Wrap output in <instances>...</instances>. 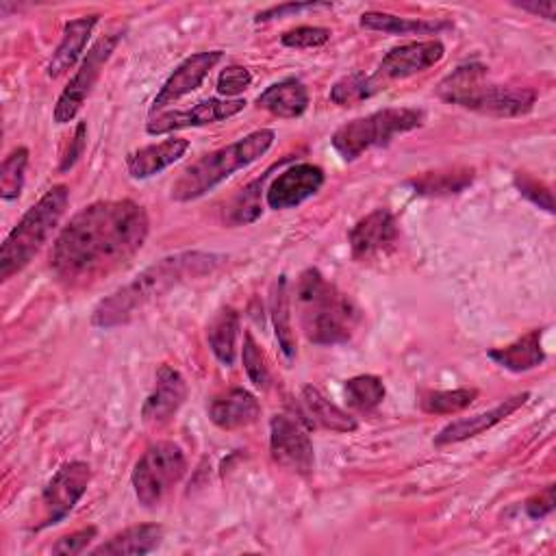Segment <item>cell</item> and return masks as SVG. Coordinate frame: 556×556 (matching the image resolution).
Returning <instances> with one entry per match:
<instances>
[{
    "label": "cell",
    "mask_w": 556,
    "mask_h": 556,
    "mask_svg": "<svg viewBox=\"0 0 556 556\" xmlns=\"http://www.w3.org/2000/svg\"><path fill=\"white\" fill-rule=\"evenodd\" d=\"M148 232V213L135 200L91 202L54 239L50 267L67 285L98 280L128 263L146 243Z\"/></svg>",
    "instance_id": "1"
},
{
    "label": "cell",
    "mask_w": 556,
    "mask_h": 556,
    "mask_svg": "<svg viewBox=\"0 0 556 556\" xmlns=\"http://www.w3.org/2000/svg\"><path fill=\"white\" fill-rule=\"evenodd\" d=\"M224 261V254L200 250L167 254L137 274L130 282L102 298L91 311V326L102 330L124 326L169 289L182 285L189 278H200L215 271Z\"/></svg>",
    "instance_id": "2"
},
{
    "label": "cell",
    "mask_w": 556,
    "mask_h": 556,
    "mask_svg": "<svg viewBox=\"0 0 556 556\" xmlns=\"http://www.w3.org/2000/svg\"><path fill=\"white\" fill-rule=\"evenodd\" d=\"M295 308L304 337L317 345L348 343L361 321V311L352 298L328 282L317 267L300 274Z\"/></svg>",
    "instance_id": "3"
},
{
    "label": "cell",
    "mask_w": 556,
    "mask_h": 556,
    "mask_svg": "<svg viewBox=\"0 0 556 556\" xmlns=\"http://www.w3.org/2000/svg\"><path fill=\"white\" fill-rule=\"evenodd\" d=\"M437 96L447 104L493 117L526 115L536 100V93L528 87L489 80V72L482 63H465L452 70V74L437 85Z\"/></svg>",
    "instance_id": "4"
},
{
    "label": "cell",
    "mask_w": 556,
    "mask_h": 556,
    "mask_svg": "<svg viewBox=\"0 0 556 556\" xmlns=\"http://www.w3.org/2000/svg\"><path fill=\"white\" fill-rule=\"evenodd\" d=\"M276 132L271 128H258L241 139L226 143L213 152L202 154L189 163L172 185V200L191 202L213 191L219 182L230 178L235 172L245 169L258 161L274 143Z\"/></svg>",
    "instance_id": "5"
},
{
    "label": "cell",
    "mask_w": 556,
    "mask_h": 556,
    "mask_svg": "<svg viewBox=\"0 0 556 556\" xmlns=\"http://www.w3.org/2000/svg\"><path fill=\"white\" fill-rule=\"evenodd\" d=\"M67 202L70 189L65 185H54L22 215L0 248L2 282L22 271L43 248V243H48L67 208Z\"/></svg>",
    "instance_id": "6"
},
{
    "label": "cell",
    "mask_w": 556,
    "mask_h": 556,
    "mask_svg": "<svg viewBox=\"0 0 556 556\" xmlns=\"http://www.w3.org/2000/svg\"><path fill=\"white\" fill-rule=\"evenodd\" d=\"M426 122V111L417 106H387L369 115L350 119L332 132V148L343 161H356L371 148H382L393 137L410 132Z\"/></svg>",
    "instance_id": "7"
},
{
    "label": "cell",
    "mask_w": 556,
    "mask_h": 556,
    "mask_svg": "<svg viewBox=\"0 0 556 556\" xmlns=\"http://www.w3.org/2000/svg\"><path fill=\"white\" fill-rule=\"evenodd\" d=\"M185 471L187 458L180 445L174 441H156L148 445L130 473L137 502L143 508L159 506L163 497L182 480Z\"/></svg>",
    "instance_id": "8"
},
{
    "label": "cell",
    "mask_w": 556,
    "mask_h": 556,
    "mask_svg": "<svg viewBox=\"0 0 556 556\" xmlns=\"http://www.w3.org/2000/svg\"><path fill=\"white\" fill-rule=\"evenodd\" d=\"M122 37H124V28H117L113 33L102 35L100 39H96L91 43V48L83 56L78 70L74 72V76L67 80L65 89L56 98V104H54V111H52V117H54L56 124H67L78 115L85 100L93 91L106 61L111 59L117 43L122 41Z\"/></svg>",
    "instance_id": "9"
},
{
    "label": "cell",
    "mask_w": 556,
    "mask_h": 556,
    "mask_svg": "<svg viewBox=\"0 0 556 556\" xmlns=\"http://www.w3.org/2000/svg\"><path fill=\"white\" fill-rule=\"evenodd\" d=\"M89 480L91 467L85 460L63 463L41 491V521L35 526V530H43L63 521L85 495Z\"/></svg>",
    "instance_id": "10"
},
{
    "label": "cell",
    "mask_w": 556,
    "mask_h": 556,
    "mask_svg": "<svg viewBox=\"0 0 556 556\" xmlns=\"http://www.w3.org/2000/svg\"><path fill=\"white\" fill-rule=\"evenodd\" d=\"M269 454L276 465L308 476L315 469V452L302 417L276 413L269 419Z\"/></svg>",
    "instance_id": "11"
},
{
    "label": "cell",
    "mask_w": 556,
    "mask_h": 556,
    "mask_svg": "<svg viewBox=\"0 0 556 556\" xmlns=\"http://www.w3.org/2000/svg\"><path fill=\"white\" fill-rule=\"evenodd\" d=\"M400 228L397 219L389 208H374L361 217L350 230V252L358 263L384 258L397 245Z\"/></svg>",
    "instance_id": "12"
},
{
    "label": "cell",
    "mask_w": 556,
    "mask_h": 556,
    "mask_svg": "<svg viewBox=\"0 0 556 556\" xmlns=\"http://www.w3.org/2000/svg\"><path fill=\"white\" fill-rule=\"evenodd\" d=\"M445 56V46L439 39H419L393 46L382 61L378 63L376 72L371 74L382 87L391 80H402L426 72L428 67L437 65Z\"/></svg>",
    "instance_id": "13"
},
{
    "label": "cell",
    "mask_w": 556,
    "mask_h": 556,
    "mask_svg": "<svg viewBox=\"0 0 556 556\" xmlns=\"http://www.w3.org/2000/svg\"><path fill=\"white\" fill-rule=\"evenodd\" d=\"M243 109H245V100H241V98H237V100L204 98V100H198L189 109L167 111V113H161L156 117H150L148 124H146V132L148 135H167V132L182 130V128L206 126V124H213V122L228 119V117L241 113Z\"/></svg>",
    "instance_id": "14"
},
{
    "label": "cell",
    "mask_w": 556,
    "mask_h": 556,
    "mask_svg": "<svg viewBox=\"0 0 556 556\" xmlns=\"http://www.w3.org/2000/svg\"><path fill=\"white\" fill-rule=\"evenodd\" d=\"M224 59L222 50H204V52H195L189 54L187 59H182L174 72L165 78V83L161 85L159 93L154 96L152 104H150V113H159L165 106L178 102L180 98H185L187 93L195 91L202 80L208 76V72Z\"/></svg>",
    "instance_id": "15"
},
{
    "label": "cell",
    "mask_w": 556,
    "mask_h": 556,
    "mask_svg": "<svg viewBox=\"0 0 556 556\" xmlns=\"http://www.w3.org/2000/svg\"><path fill=\"white\" fill-rule=\"evenodd\" d=\"M324 185V169L313 163H295L282 169L265 191V202L274 211L300 206Z\"/></svg>",
    "instance_id": "16"
},
{
    "label": "cell",
    "mask_w": 556,
    "mask_h": 556,
    "mask_svg": "<svg viewBox=\"0 0 556 556\" xmlns=\"http://www.w3.org/2000/svg\"><path fill=\"white\" fill-rule=\"evenodd\" d=\"M530 393L523 391V393H515L502 402H497L495 406H491L489 410H480L476 415H469V417H460V419H454L450 424H445L437 437H434V445H450V443H460V441H467L471 437H478L486 430H491L493 426L502 424L506 417H510L517 408H521L526 402H528Z\"/></svg>",
    "instance_id": "17"
},
{
    "label": "cell",
    "mask_w": 556,
    "mask_h": 556,
    "mask_svg": "<svg viewBox=\"0 0 556 556\" xmlns=\"http://www.w3.org/2000/svg\"><path fill=\"white\" fill-rule=\"evenodd\" d=\"M185 400H187V382L182 374L172 365H161L156 369L154 387L141 406V419L154 426L165 424L178 413Z\"/></svg>",
    "instance_id": "18"
},
{
    "label": "cell",
    "mask_w": 556,
    "mask_h": 556,
    "mask_svg": "<svg viewBox=\"0 0 556 556\" xmlns=\"http://www.w3.org/2000/svg\"><path fill=\"white\" fill-rule=\"evenodd\" d=\"M206 413L217 428L237 430L254 424L261 417V404L248 389L232 387L211 397Z\"/></svg>",
    "instance_id": "19"
},
{
    "label": "cell",
    "mask_w": 556,
    "mask_h": 556,
    "mask_svg": "<svg viewBox=\"0 0 556 556\" xmlns=\"http://www.w3.org/2000/svg\"><path fill=\"white\" fill-rule=\"evenodd\" d=\"M98 20H100V15L91 13V15L67 20L63 24L61 41L56 43V48H54V52L48 61V67H46L48 78H59L61 74H65L67 70H72L76 65V61L80 59Z\"/></svg>",
    "instance_id": "20"
},
{
    "label": "cell",
    "mask_w": 556,
    "mask_h": 556,
    "mask_svg": "<svg viewBox=\"0 0 556 556\" xmlns=\"http://www.w3.org/2000/svg\"><path fill=\"white\" fill-rule=\"evenodd\" d=\"M189 146L191 143L185 137H167L159 143L143 146L126 156V172L135 180L150 178L180 161L187 154Z\"/></svg>",
    "instance_id": "21"
},
{
    "label": "cell",
    "mask_w": 556,
    "mask_h": 556,
    "mask_svg": "<svg viewBox=\"0 0 556 556\" xmlns=\"http://www.w3.org/2000/svg\"><path fill=\"white\" fill-rule=\"evenodd\" d=\"M163 541V528L159 523H137L122 532H115L104 543L89 549L91 556H143L154 552Z\"/></svg>",
    "instance_id": "22"
},
{
    "label": "cell",
    "mask_w": 556,
    "mask_h": 556,
    "mask_svg": "<svg viewBox=\"0 0 556 556\" xmlns=\"http://www.w3.org/2000/svg\"><path fill=\"white\" fill-rule=\"evenodd\" d=\"M308 100L311 98L306 85L295 76H287L278 83H271L256 96V104L261 109L282 119L300 117L308 109Z\"/></svg>",
    "instance_id": "23"
},
{
    "label": "cell",
    "mask_w": 556,
    "mask_h": 556,
    "mask_svg": "<svg viewBox=\"0 0 556 556\" xmlns=\"http://www.w3.org/2000/svg\"><path fill=\"white\" fill-rule=\"evenodd\" d=\"M541 339H543V328H532L519 339H515L513 343L489 350L486 356L508 371H515V374L530 371L545 361Z\"/></svg>",
    "instance_id": "24"
},
{
    "label": "cell",
    "mask_w": 556,
    "mask_h": 556,
    "mask_svg": "<svg viewBox=\"0 0 556 556\" xmlns=\"http://www.w3.org/2000/svg\"><path fill=\"white\" fill-rule=\"evenodd\" d=\"M300 400H302V408H304L302 421H308L311 426H319V428L332 430V432H354L358 428V421L348 410H343L341 406L330 402L313 384H306L302 389Z\"/></svg>",
    "instance_id": "25"
},
{
    "label": "cell",
    "mask_w": 556,
    "mask_h": 556,
    "mask_svg": "<svg viewBox=\"0 0 556 556\" xmlns=\"http://www.w3.org/2000/svg\"><path fill=\"white\" fill-rule=\"evenodd\" d=\"M358 24L365 30H380L387 35H437L452 28V24L443 20H413L387 11H365Z\"/></svg>",
    "instance_id": "26"
},
{
    "label": "cell",
    "mask_w": 556,
    "mask_h": 556,
    "mask_svg": "<svg viewBox=\"0 0 556 556\" xmlns=\"http://www.w3.org/2000/svg\"><path fill=\"white\" fill-rule=\"evenodd\" d=\"M269 317L274 326V334L278 348L287 358L295 356V334L291 326V300H289V282L287 276L280 274L269 291Z\"/></svg>",
    "instance_id": "27"
},
{
    "label": "cell",
    "mask_w": 556,
    "mask_h": 556,
    "mask_svg": "<svg viewBox=\"0 0 556 556\" xmlns=\"http://www.w3.org/2000/svg\"><path fill=\"white\" fill-rule=\"evenodd\" d=\"M237 337H239V313L232 306L217 311L206 326V341L215 358L226 367L235 363Z\"/></svg>",
    "instance_id": "28"
},
{
    "label": "cell",
    "mask_w": 556,
    "mask_h": 556,
    "mask_svg": "<svg viewBox=\"0 0 556 556\" xmlns=\"http://www.w3.org/2000/svg\"><path fill=\"white\" fill-rule=\"evenodd\" d=\"M473 167H452L443 172H424L408 180L415 193L419 195H450L460 193L473 180Z\"/></svg>",
    "instance_id": "29"
},
{
    "label": "cell",
    "mask_w": 556,
    "mask_h": 556,
    "mask_svg": "<svg viewBox=\"0 0 556 556\" xmlns=\"http://www.w3.org/2000/svg\"><path fill=\"white\" fill-rule=\"evenodd\" d=\"M384 87L365 72H350L345 76H341L332 87L328 98L339 104V106H354L371 96H376L378 91H382Z\"/></svg>",
    "instance_id": "30"
},
{
    "label": "cell",
    "mask_w": 556,
    "mask_h": 556,
    "mask_svg": "<svg viewBox=\"0 0 556 556\" xmlns=\"http://www.w3.org/2000/svg\"><path fill=\"white\" fill-rule=\"evenodd\" d=\"M476 397H478V389H469V387L445 389V391L424 389L419 391L417 404L428 415H454L465 410Z\"/></svg>",
    "instance_id": "31"
},
{
    "label": "cell",
    "mask_w": 556,
    "mask_h": 556,
    "mask_svg": "<svg viewBox=\"0 0 556 556\" xmlns=\"http://www.w3.org/2000/svg\"><path fill=\"white\" fill-rule=\"evenodd\" d=\"M278 165L269 167L261 178L252 180L250 185H245L232 200L230 204V211H228V222L232 226H241V224H252L261 217V191H263V185L265 180L269 178V174L276 169Z\"/></svg>",
    "instance_id": "32"
},
{
    "label": "cell",
    "mask_w": 556,
    "mask_h": 556,
    "mask_svg": "<svg viewBox=\"0 0 556 556\" xmlns=\"http://www.w3.org/2000/svg\"><path fill=\"white\" fill-rule=\"evenodd\" d=\"M345 400L352 408L369 413L384 400V382L374 374H361L345 382Z\"/></svg>",
    "instance_id": "33"
},
{
    "label": "cell",
    "mask_w": 556,
    "mask_h": 556,
    "mask_svg": "<svg viewBox=\"0 0 556 556\" xmlns=\"http://www.w3.org/2000/svg\"><path fill=\"white\" fill-rule=\"evenodd\" d=\"M26 165H28V148L26 146H17L4 156L2 167H0V198L2 200H17L22 195Z\"/></svg>",
    "instance_id": "34"
},
{
    "label": "cell",
    "mask_w": 556,
    "mask_h": 556,
    "mask_svg": "<svg viewBox=\"0 0 556 556\" xmlns=\"http://www.w3.org/2000/svg\"><path fill=\"white\" fill-rule=\"evenodd\" d=\"M241 361H243V369H245L250 382H252L256 389H267V384H269V367H267L265 356H263L258 343L254 341L252 332H245V334H243Z\"/></svg>",
    "instance_id": "35"
},
{
    "label": "cell",
    "mask_w": 556,
    "mask_h": 556,
    "mask_svg": "<svg viewBox=\"0 0 556 556\" xmlns=\"http://www.w3.org/2000/svg\"><path fill=\"white\" fill-rule=\"evenodd\" d=\"M330 39V30L324 26H295L291 30H285L280 35V43L287 48H298V50H308V48H319Z\"/></svg>",
    "instance_id": "36"
},
{
    "label": "cell",
    "mask_w": 556,
    "mask_h": 556,
    "mask_svg": "<svg viewBox=\"0 0 556 556\" xmlns=\"http://www.w3.org/2000/svg\"><path fill=\"white\" fill-rule=\"evenodd\" d=\"M252 85V74L243 65H226L217 76V93L226 100H237Z\"/></svg>",
    "instance_id": "37"
},
{
    "label": "cell",
    "mask_w": 556,
    "mask_h": 556,
    "mask_svg": "<svg viewBox=\"0 0 556 556\" xmlns=\"http://www.w3.org/2000/svg\"><path fill=\"white\" fill-rule=\"evenodd\" d=\"M515 187L517 191L528 198L534 206L547 211V213H554V200H552V191L547 185H543L541 180H536L534 176L526 174V172H517L515 174Z\"/></svg>",
    "instance_id": "38"
},
{
    "label": "cell",
    "mask_w": 556,
    "mask_h": 556,
    "mask_svg": "<svg viewBox=\"0 0 556 556\" xmlns=\"http://www.w3.org/2000/svg\"><path fill=\"white\" fill-rule=\"evenodd\" d=\"M96 536H98V528H96V526H87V528H80V530H76V532H70V534L61 536V539L50 547V552H52V554H65V556L83 554Z\"/></svg>",
    "instance_id": "39"
},
{
    "label": "cell",
    "mask_w": 556,
    "mask_h": 556,
    "mask_svg": "<svg viewBox=\"0 0 556 556\" xmlns=\"http://www.w3.org/2000/svg\"><path fill=\"white\" fill-rule=\"evenodd\" d=\"M330 2H285L278 7H269L265 11H258L254 22H269V20H278L291 13H300V11H315V9H330Z\"/></svg>",
    "instance_id": "40"
},
{
    "label": "cell",
    "mask_w": 556,
    "mask_h": 556,
    "mask_svg": "<svg viewBox=\"0 0 556 556\" xmlns=\"http://www.w3.org/2000/svg\"><path fill=\"white\" fill-rule=\"evenodd\" d=\"M523 510L530 519H543L554 510V484H547L543 491L526 500Z\"/></svg>",
    "instance_id": "41"
},
{
    "label": "cell",
    "mask_w": 556,
    "mask_h": 556,
    "mask_svg": "<svg viewBox=\"0 0 556 556\" xmlns=\"http://www.w3.org/2000/svg\"><path fill=\"white\" fill-rule=\"evenodd\" d=\"M85 139H87V126H85V122H78V124H76V130H74V135H72V139H70V146H67V150H65L63 156H61V163H59V169H61V172H67V169L83 156Z\"/></svg>",
    "instance_id": "42"
},
{
    "label": "cell",
    "mask_w": 556,
    "mask_h": 556,
    "mask_svg": "<svg viewBox=\"0 0 556 556\" xmlns=\"http://www.w3.org/2000/svg\"><path fill=\"white\" fill-rule=\"evenodd\" d=\"M515 7L521 9V11H528V13H532V15L545 17V20H549V22H554V17H556V4H554V0H543V2H539V0H523V2H515Z\"/></svg>",
    "instance_id": "43"
}]
</instances>
